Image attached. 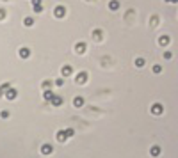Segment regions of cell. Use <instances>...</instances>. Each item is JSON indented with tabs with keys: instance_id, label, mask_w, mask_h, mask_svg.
<instances>
[{
	"instance_id": "1",
	"label": "cell",
	"mask_w": 178,
	"mask_h": 158,
	"mask_svg": "<svg viewBox=\"0 0 178 158\" xmlns=\"http://www.w3.org/2000/svg\"><path fill=\"white\" fill-rule=\"evenodd\" d=\"M64 14H66L64 5H57V7L54 9V16H55V18H64Z\"/></svg>"
},
{
	"instance_id": "17",
	"label": "cell",
	"mask_w": 178,
	"mask_h": 158,
	"mask_svg": "<svg viewBox=\"0 0 178 158\" xmlns=\"http://www.w3.org/2000/svg\"><path fill=\"white\" fill-rule=\"evenodd\" d=\"M160 105H153V114H160Z\"/></svg>"
},
{
	"instance_id": "12",
	"label": "cell",
	"mask_w": 178,
	"mask_h": 158,
	"mask_svg": "<svg viewBox=\"0 0 178 158\" xmlns=\"http://www.w3.org/2000/svg\"><path fill=\"white\" fill-rule=\"evenodd\" d=\"M32 5H34V13H43V5H41V2L32 4Z\"/></svg>"
},
{
	"instance_id": "10",
	"label": "cell",
	"mask_w": 178,
	"mask_h": 158,
	"mask_svg": "<svg viewBox=\"0 0 178 158\" xmlns=\"http://www.w3.org/2000/svg\"><path fill=\"white\" fill-rule=\"evenodd\" d=\"M101 36H103V34H101V30H98V29H95V30H93V38H95L96 41L101 39Z\"/></svg>"
},
{
	"instance_id": "3",
	"label": "cell",
	"mask_w": 178,
	"mask_h": 158,
	"mask_svg": "<svg viewBox=\"0 0 178 158\" xmlns=\"http://www.w3.org/2000/svg\"><path fill=\"white\" fill-rule=\"evenodd\" d=\"M86 82H87V73H86V71L79 73V75H77V84H79V85H84Z\"/></svg>"
},
{
	"instance_id": "18",
	"label": "cell",
	"mask_w": 178,
	"mask_h": 158,
	"mask_svg": "<svg viewBox=\"0 0 178 158\" xmlns=\"http://www.w3.org/2000/svg\"><path fill=\"white\" fill-rule=\"evenodd\" d=\"M169 39H167V36H162V39H160V44H167Z\"/></svg>"
},
{
	"instance_id": "2",
	"label": "cell",
	"mask_w": 178,
	"mask_h": 158,
	"mask_svg": "<svg viewBox=\"0 0 178 158\" xmlns=\"http://www.w3.org/2000/svg\"><path fill=\"white\" fill-rule=\"evenodd\" d=\"M18 52H20L21 59H29V57H30V48H27V46H21Z\"/></svg>"
},
{
	"instance_id": "6",
	"label": "cell",
	"mask_w": 178,
	"mask_h": 158,
	"mask_svg": "<svg viewBox=\"0 0 178 158\" xmlns=\"http://www.w3.org/2000/svg\"><path fill=\"white\" fill-rule=\"evenodd\" d=\"M50 103H52L54 107H59V105H62V98H61V96H57V94H54V98L50 99Z\"/></svg>"
},
{
	"instance_id": "7",
	"label": "cell",
	"mask_w": 178,
	"mask_h": 158,
	"mask_svg": "<svg viewBox=\"0 0 178 158\" xmlns=\"http://www.w3.org/2000/svg\"><path fill=\"white\" fill-rule=\"evenodd\" d=\"M41 153L43 155H52V146L50 144H43L41 146Z\"/></svg>"
},
{
	"instance_id": "9",
	"label": "cell",
	"mask_w": 178,
	"mask_h": 158,
	"mask_svg": "<svg viewBox=\"0 0 178 158\" xmlns=\"http://www.w3.org/2000/svg\"><path fill=\"white\" fill-rule=\"evenodd\" d=\"M109 9H111V11H118L119 9V2L118 0H111V2H109Z\"/></svg>"
},
{
	"instance_id": "16",
	"label": "cell",
	"mask_w": 178,
	"mask_h": 158,
	"mask_svg": "<svg viewBox=\"0 0 178 158\" xmlns=\"http://www.w3.org/2000/svg\"><path fill=\"white\" fill-rule=\"evenodd\" d=\"M136 66H137V68H142V66H144V59H136Z\"/></svg>"
},
{
	"instance_id": "20",
	"label": "cell",
	"mask_w": 178,
	"mask_h": 158,
	"mask_svg": "<svg viewBox=\"0 0 178 158\" xmlns=\"http://www.w3.org/2000/svg\"><path fill=\"white\" fill-rule=\"evenodd\" d=\"M5 18V11L4 9H0V20H4Z\"/></svg>"
},
{
	"instance_id": "4",
	"label": "cell",
	"mask_w": 178,
	"mask_h": 158,
	"mask_svg": "<svg viewBox=\"0 0 178 158\" xmlns=\"http://www.w3.org/2000/svg\"><path fill=\"white\" fill-rule=\"evenodd\" d=\"M75 52H77L79 55H82V53L86 52V43H77V44H75Z\"/></svg>"
},
{
	"instance_id": "22",
	"label": "cell",
	"mask_w": 178,
	"mask_h": 158,
	"mask_svg": "<svg viewBox=\"0 0 178 158\" xmlns=\"http://www.w3.org/2000/svg\"><path fill=\"white\" fill-rule=\"evenodd\" d=\"M151 155H158V147H153V149H151Z\"/></svg>"
},
{
	"instance_id": "5",
	"label": "cell",
	"mask_w": 178,
	"mask_h": 158,
	"mask_svg": "<svg viewBox=\"0 0 178 158\" xmlns=\"http://www.w3.org/2000/svg\"><path fill=\"white\" fill-rule=\"evenodd\" d=\"M16 94H18V93H16V89H11V87H9V89H7V93H5V98H7V99H14V98H16Z\"/></svg>"
},
{
	"instance_id": "19",
	"label": "cell",
	"mask_w": 178,
	"mask_h": 158,
	"mask_svg": "<svg viewBox=\"0 0 178 158\" xmlns=\"http://www.w3.org/2000/svg\"><path fill=\"white\" fill-rule=\"evenodd\" d=\"M64 133H66V137H73V130H70V128L64 130Z\"/></svg>"
},
{
	"instance_id": "11",
	"label": "cell",
	"mask_w": 178,
	"mask_h": 158,
	"mask_svg": "<svg viewBox=\"0 0 178 158\" xmlns=\"http://www.w3.org/2000/svg\"><path fill=\"white\" fill-rule=\"evenodd\" d=\"M43 96H45V99H48V101H50V99L54 98V93H52V91H50V89H46V91H45V94H43Z\"/></svg>"
},
{
	"instance_id": "15",
	"label": "cell",
	"mask_w": 178,
	"mask_h": 158,
	"mask_svg": "<svg viewBox=\"0 0 178 158\" xmlns=\"http://www.w3.org/2000/svg\"><path fill=\"white\" fill-rule=\"evenodd\" d=\"M57 138H59L61 142H62V140H66L68 137H66V133H64V132H59V133H57Z\"/></svg>"
},
{
	"instance_id": "21",
	"label": "cell",
	"mask_w": 178,
	"mask_h": 158,
	"mask_svg": "<svg viewBox=\"0 0 178 158\" xmlns=\"http://www.w3.org/2000/svg\"><path fill=\"white\" fill-rule=\"evenodd\" d=\"M62 84H64V80H62V78H57V80H55V85H62Z\"/></svg>"
},
{
	"instance_id": "23",
	"label": "cell",
	"mask_w": 178,
	"mask_h": 158,
	"mask_svg": "<svg viewBox=\"0 0 178 158\" xmlns=\"http://www.w3.org/2000/svg\"><path fill=\"white\" fill-rule=\"evenodd\" d=\"M166 2H176V0H166Z\"/></svg>"
},
{
	"instance_id": "13",
	"label": "cell",
	"mask_w": 178,
	"mask_h": 158,
	"mask_svg": "<svg viewBox=\"0 0 178 158\" xmlns=\"http://www.w3.org/2000/svg\"><path fill=\"white\" fill-rule=\"evenodd\" d=\"M23 25H25V27H32V25H34V20H32V18H25V20H23Z\"/></svg>"
},
{
	"instance_id": "14",
	"label": "cell",
	"mask_w": 178,
	"mask_h": 158,
	"mask_svg": "<svg viewBox=\"0 0 178 158\" xmlns=\"http://www.w3.org/2000/svg\"><path fill=\"white\" fill-rule=\"evenodd\" d=\"M73 103H75V107H82V105H84V99H82V98H75Z\"/></svg>"
},
{
	"instance_id": "8",
	"label": "cell",
	"mask_w": 178,
	"mask_h": 158,
	"mask_svg": "<svg viewBox=\"0 0 178 158\" xmlns=\"http://www.w3.org/2000/svg\"><path fill=\"white\" fill-rule=\"evenodd\" d=\"M73 73V68L71 66H62V77H70Z\"/></svg>"
}]
</instances>
